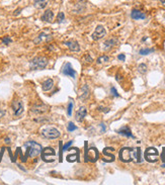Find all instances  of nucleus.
I'll list each match as a JSON object with an SVG mask.
<instances>
[{"instance_id": "28", "label": "nucleus", "mask_w": 165, "mask_h": 185, "mask_svg": "<svg viewBox=\"0 0 165 185\" xmlns=\"http://www.w3.org/2000/svg\"><path fill=\"white\" fill-rule=\"evenodd\" d=\"M77 130V127L75 126L74 123L73 122H69L68 123V127H67V131H68V132H74V131H76Z\"/></svg>"}, {"instance_id": "40", "label": "nucleus", "mask_w": 165, "mask_h": 185, "mask_svg": "<svg viewBox=\"0 0 165 185\" xmlns=\"http://www.w3.org/2000/svg\"><path fill=\"white\" fill-rule=\"evenodd\" d=\"M5 143H6V144H9V143H10V139L9 138H5Z\"/></svg>"}, {"instance_id": "10", "label": "nucleus", "mask_w": 165, "mask_h": 185, "mask_svg": "<svg viewBox=\"0 0 165 185\" xmlns=\"http://www.w3.org/2000/svg\"><path fill=\"white\" fill-rule=\"evenodd\" d=\"M48 105L44 104V103H37V104H35L33 107H31V111H33V113H37V114H42V113H45L48 111Z\"/></svg>"}, {"instance_id": "6", "label": "nucleus", "mask_w": 165, "mask_h": 185, "mask_svg": "<svg viewBox=\"0 0 165 185\" xmlns=\"http://www.w3.org/2000/svg\"><path fill=\"white\" fill-rule=\"evenodd\" d=\"M61 73L65 76H69V77H72L73 79L76 78V74L77 72L72 68L70 63H65L64 66L62 67V70H61Z\"/></svg>"}, {"instance_id": "24", "label": "nucleus", "mask_w": 165, "mask_h": 185, "mask_svg": "<svg viewBox=\"0 0 165 185\" xmlns=\"http://www.w3.org/2000/svg\"><path fill=\"white\" fill-rule=\"evenodd\" d=\"M109 61V57L108 56H102V57H99L97 59V64H101V63H106Z\"/></svg>"}, {"instance_id": "31", "label": "nucleus", "mask_w": 165, "mask_h": 185, "mask_svg": "<svg viewBox=\"0 0 165 185\" xmlns=\"http://www.w3.org/2000/svg\"><path fill=\"white\" fill-rule=\"evenodd\" d=\"M110 93H112V96H115V97L120 96V94L118 93V91H117V89L115 88V87H112V88H110Z\"/></svg>"}, {"instance_id": "18", "label": "nucleus", "mask_w": 165, "mask_h": 185, "mask_svg": "<svg viewBox=\"0 0 165 185\" xmlns=\"http://www.w3.org/2000/svg\"><path fill=\"white\" fill-rule=\"evenodd\" d=\"M118 39H106V41H104V44H103V47H104V50H108L110 49L112 47H114V46H116L117 44H118Z\"/></svg>"}, {"instance_id": "14", "label": "nucleus", "mask_w": 165, "mask_h": 185, "mask_svg": "<svg viewBox=\"0 0 165 185\" xmlns=\"http://www.w3.org/2000/svg\"><path fill=\"white\" fill-rule=\"evenodd\" d=\"M50 39H52V35H47L46 33H41L37 37V39L33 41V43H35V44H41L42 41H49Z\"/></svg>"}, {"instance_id": "13", "label": "nucleus", "mask_w": 165, "mask_h": 185, "mask_svg": "<svg viewBox=\"0 0 165 185\" xmlns=\"http://www.w3.org/2000/svg\"><path fill=\"white\" fill-rule=\"evenodd\" d=\"M131 17L135 20H141V19L146 18V14L142 11L138 10V9H133L131 12Z\"/></svg>"}, {"instance_id": "21", "label": "nucleus", "mask_w": 165, "mask_h": 185, "mask_svg": "<svg viewBox=\"0 0 165 185\" xmlns=\"http://www.w3.org/2000/svg\"><path fill=\"white\" fill-rule=\"evenodd\" d=\"M33 5H35V7H37V8L43 9L45 8L46 5H47V0H35Z\"/></svg>"}, {"instance_id": "22", "label": "nucleus", "mask_w": 165, "mask_h": 185, "mask_svg": "<svg viewBox=\"0 0 165 185\" xmlns=\"http://www.w3.org/2000/svg\"><path fill=\"white\" fill-rule=\"evenodd\" d=\"M110 151H115L114 148H105L104 150H103V155H104V156H106V157H108L109 162H112V161H115V156L109 153Z\"/></svg>"}, {"instance_id": "34", "label": "nucleus", "mask_w": 165, "mask_h": 185, "mask_svg": "<svg viewBox=\"0 0 165 185\" xmlns=\"http://www.w3.org/2000/svg\"><path fill=\"white\" fill-rule=\"evenodd\" d=\"M118 59L120 60V61H125V60H126V56H125L124 54H121V55L118 56Z\"/></svg>"}, {"instance_id": "42", "label": "nucleus", "mask_w": 165, "mask_h": 185, "mask_svg": "<svg viewBox=\"0 0 165 185\" xmlns=\"http://www.w3.org/2000/svg\"><path fill=\"white\" fill-rule=\"evenodd\" d=\"M160 2L162 3V4H163V6L165 7V0H160Z\"/></svg>"}, {"instance_id": "11", "label": "nucleus", "mask_w": 165, "mask_h": 185, "mask_svg": "<svg viewBox=\"0 0 165 185\" xmlns=\"http://www.w3.org/2000/svg\"><path fill=\"white\" fill-rule=\"evenodd\" d=\"M89 96V88L86 84H84L80 89H79V92H78V98L80 100L84 101L86 100V98H88Z\"/></svg>"}, {"instance_id": "8", "label": "nucleus", "mask_w": 165, "mask_h": 185, "mask_svg": "<svg viewBox=\"0 0 165 185\" xmlns=\"http://www.w3.org/2000/svg\"><path fill=\"white\" fill-rule=\"evenodd\" d=\"M12 107V111H13V115L14 116H19V115L22 114L23 112V103L22 101L19 100H14L11 104Z\"/></svg>"}, {"instance_id": "15", "label": "nucleus", "mask_w": 165, "mask_h": 185, "mask_svg": "<svg viewBox=\"0 0 165 185\" xmlns=\"http://www.w3.org/2000/svg\"><path fill=\"white\" fill-rule=\"evenodd\" d=\"M41 19L43 21H46V22H52L54 19V13L51 9H47V10L44 12V14L42 15Z\"/></svg>"}, {"instance_id": "9", "label": "nucleus", "mask_w": 165, "mask_h": 185, "mask_svg": "<svg viewBox=\"0 0 165 185\" xmlns=\"http://www.w3.org/2000/svg\"><path fill=\"white\" fill-rule=\"evenodd\" d=\"M105 35H106V31H105V29L102 27V25H97L96 29H95L94 33H92V35H91V37H92V39H94V41H98V39H102L103 37H105Z\"/></svg>"}, {"instance_id": "33", "label": "nucleus", "mask_w": 165, "mask_h": 185, "mask_svg": "<svg viewBox=\"0 0 165 185\" xmlns=\"http://www.w3.org/2000/svg\"><path fill=\"white\" fill-rule=\"evenodd\" d=\"M72 144H73V141L71 140L70 142H68L66 145H64V147H63V151H67V150H68V148H69V147H70Z\"/></svg>"}, {"instance_id": "7", "label": "nucleus", "mask_w": 165, "mask_h": 185, "mask_svg": "<svg viewBox=\"0 0 165 185\" xmlns=\"http://www.w3.org/2000/svg\"><path fill=\"white\" fill-rule=\"evenodd\" d=\"M98 158V151L96 148H90L89 150H85V161H91V162H95Z\"/></svg>"}, {"instance_id": "26", "label": "nucleus", "mask_w": 165, "mask_h": 185, "mask_svg": "<svg viewBox=\"0 0 165 185\" xmlns=\"http://www.w3.org/2000/svg\"><path fill=\"white\" fill-rule=\"evenodd\" d=\"M138 70H139V72H140L141 74H145V73L147 72V66H146V64H140L138 66Z\"/></svg>"}, {"instance_id": "3", "label": "nucleus", "mask_w": 165, "mask_h": 185, "mask_svg": "<svg viewBox=\"0 0 165 185\" xmlns=\"http://www.w3.org/2000/svg\"><path fill=\"white\" fill-rule=\"evenodd\" d=\"M48 60L45 57H35L29 62L31 70H43L47 67Z\"/></svg>"}, {"instance_id": "5", "label": "nucleus", "mask_w": 165, "mask_h": 185, "mask_svg": "<svg viewBox=\"0 0 165 185\" xmlns=\"http://www.w3.org/2000/svg\"><path fill=\"white\" fill-rule=\"evenodd\" d=\"M158 151L155 148H148L145 151V159L150 163H155L158 160Z\"/></svg>"}, {"instance_id": "37", "label": "nucleus", "mask_w": 165, "mask_h": 185, "mask_svg": "<svg viewBox=\"0 0 165 185\" xmlns=\"http://www.w3.org/2000/svg\"><path fill=\"white\" fill-rule=\"evenodd\" d=\"M85 60H87V62H88V63H91V62L93 61L92 58H91L89 55H86V56H85Z\"/></svg>"}, {"instance_id": "17", "label": "nucleus", "mask_w": 165, "mask_h": 185, "mask_svg": "<svg viewBox=\"0 0 165 185\" xmlns=\"http://www.w3.org/2000/svg\"><path fill=\"white\" fill-rule=\"evenodd\" d=\"M86 114H87V110H86V107H84V106H82V107H80V108L77 110V112H76V120L77 121H82L83 119L85 118V116H86Z\"/></svg>"}, {"instance_id": "23", "label": "nucleus", "mask_w": 165, "mask_h": 185, "mask_svg": "<svg viewBox=\"0 0 165 185\" xmlns=\"http://www.w3.org/2000/svg\"><path fill=\"white\" fill-rule=\"evenodd\" d=\"M155 51V49H141L139 51V54L142 56H146V55H149V54L153 53Z\"/></svg>"}, {"instance_id": "20", "label": "nucleus", "mask_w": 165, "mask_h": 185, "mask_svg": "<svg viewBox=\"0 0 165 185\" xmlns=\"http://www.w3.org/2000/svg\"><path fill=\"white\" fill-rule=\"evenodd\" d=\"M55 155V151L52 148H46L44 150H42V157L44 160H46V157L48 156H54Z\"/></svg>"}, {"instance_id": "29", "label": "nucleus", "mask_w": 165, "mask_h": 185, "mask_svg": "<svg viewBox=\"0 0 165 185\" xmlns=\"http://www.w3.org/2000/svg\"><path fill=\"white\" fill-rule=\"evenodd\" d=\"M12 41V39H10V37H4L2 39V44L3 45H9Z\"/></svg>"}, {"instance_id": "36", "label": "nucleus", "mask_w": 165, "mask_h": 185, "mask_svg": "<svg viewBox=\"0 0 165 185\" xmlns=\"http://www.w3.org/2000/svg\"><path fill=\"white\" fill-rule=\"evenodd\" d=\"M98 109L99 110H102L103 112H105V113H107L109 111V108H104V107H101V106H99Z\"/></svg>"}, {"instance_id": "41", "label": "nucleus", "mask_w": 165, "mask_h": 185, "mask_svg": "<svg viewBox=\"0 0 165 185\" xmlns=\"http://www.w3.org/2000/svg\"><path fill=\"white\" fill-rule=\"evenodd\" d=\"M21 9H17V10H15V13H14V15H17V14H19V11H20Z\"/></svg>"}, {"instance_id": "25", "label": "nucleus", "mask_w": 165, "mask_h": 185, "mask_svg": "<svg viewBox=\"0 0 165 185\" xmlns=\"http://www.w3.org/2000/svg\"><path fill=\"white\" fill-rule=\"evenodd\" d=\"M64 19H65V14H64V12H59L58 13V15H57V22L58 23H62L63 21H64Z\"/></svg>"}, {"instance_id": "38", "label": "nucleus", "mask_w": 165, "mask_h": 185, "mask_svg": "<svg viewBox=\"0 0 165 185\" xmlns=\"http://www.w3.org/2000/svg\"><path fill=\"white\" fill-rule=\"evenodd\" d=\"M60 162H62V155H63V149H62V144H60Z\"/></svg>"}, {"instance_id": "12", "label": "nucleus", "mask_w": 165, "mask_h": 185, "mask_svg": "<svg viewBox=\"0 0 165 185\" xmlns=\"http://www.w3.org/2000/svg\"><path fill=\"white\" fill-rule=\"evenodd\" d=\"M64 45L66 46L68 49H70V51L72 52H79L80 51V46L76 41H64Z\"/></svg>"}, {"instance_id": "2", "label": "nucleus", "mask_w": 165, "mask_h": 185, "mask_svg": "<svg viewBox=\"0 0 165 185\" xmlns=\"http://www.w3.org/2000/svg\"><path fill=\"white\" fill-rule=\"evenodd\" d=\"M137 151L133 148H129V147H125L119 153V158L122 162L124 163H129L132 162L134 160V158H136Z\"/></svg>"}, {"instance_id": "30", "label": "nucleus", "mask_w": 165, "mask_h": 185, "mask_svg": "<svg viewBox=\"0 0 165 185\" xmlns=\"http://www.w3.org/2000/svg\"><path fill=\"white\" fill-rule=\"evenodd\" d=\"M136 151H137V154H136L137 162H138V163L142 162V160H141V149L138 148V149H136Z\"/></svg>"}, {"instance_id": "16", "label": "nucleus", "mask_w": 165, "mask_h": 185, "mask_svg": "<svg viewBox=\"0 0 165 185\" xmlns=\"http://www.w3.org/2000/svg\"><path fill=\"white\" fill-rule=\"evenodd\" d=\"M118 134L122 135V136H124V137H127V138L135 139L134 135L132 134V132H131L129 127H123L122 129H120V130L118 131Z\"/></svg>"}, {"instance_id": "1", "label": "nucleus", "mask_w": 165, "mask_h": 185, "mask_svg": "<svg viewBox=\"0 0 165 185\" xmlns=\"http://www.w3.org/2000/svg\"><path fill=\"white\" fill-rule=\"evenodd\" d=\"M25 147L27 148V154H25V158L27 157H31V158H35L42 153V146L38 143L33 142V141H29L25 144Z\"/></svg>"}, {"instance_id": "39", "label": "nucleus", "mask_w": 165, "mask_h": 185, "mask_svg": "<svg viewBox=\"0 0 165 185\" xmlns=\"http://www.w3.org/2000/svg\"><path fill=\"white\" fill-rule=\"evenodd\" d=\"M5 115V110L4 109H0V118H2Z\"/></svg>"}, {"instance_id": "19", "label": "nucleus", "mask_w": 165, "mask_h": 185, "mask_svg": "<svg viewBox=\"0 0 165 185\" xmlns=\"http://www.w3.org/2000/svg\"><path fill=\"white\" fill-rule=\"evenodd\" d=\"M53 86H54L53 79H47V80L43 83V85H42V88H43L44 91H49L51 90Z\"/></svg>"}, {"instance_id": "32", "label": "nucleus", "mask_w": 165, "mask_h": 185, "mask_svg": "<svg viewBox=\"0 0 165 185\" xmlns=\"http://www.w3.org/2000/svg\"><path fill=\"white\" fill-rule=\"evenodd\" d=\"M161 160H162V165H161V167H163V168H165V148L163 149V152L162 154H161Z\"/></svg>"}, {"instance_id": "4", "label": "nucleus", "mask_w": 165, "mask_h": 185, "mask_svg": "<svg viewBox=\"0 0 165 185\" xmlns=\"http://www.w3.org/2000/svg\"><path fill=\"white\" fill-rule=\"evenodd\" d=\"M41 135L43 138L47 139V140H55V139H58L61 136V133L56 128L46 127V128H44L42 130Z\"/></svg>"}, {"instance_id": "35", "label": "nucleus", "mask_w": 165, "mask_h": 185, "mask_svg": "<svg viewBox=\"0 0 165 185\" xmlns=\"http://www.w3.org/2000/svg\"><path fill=\"white\" fill-rule=\"evenodd\" d=\"M100 128H101V133H104L106 131V128H105V124L103 122L100 123Z\"/></svg>"}, {"instance_id": "27", "label": "nucleus", "mask_w": 165, "mask_h": 185, "mask_svg": "<svg viewBox=\"0 0 165 185\" xmlns=\"http://www.w3.org/2000/svg\"><path fill=\"white\" fill-rule=\"evenodd\" d=\"M73 101L72 100H70V102H69V104H68V108H67V115L68 116H71L72 115V109H73Z\"/></svg>"}]
</instances>
